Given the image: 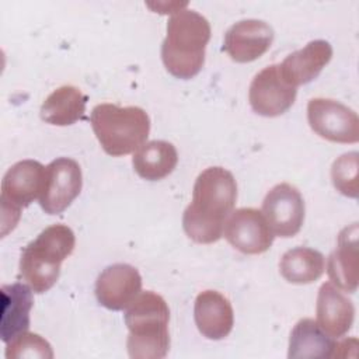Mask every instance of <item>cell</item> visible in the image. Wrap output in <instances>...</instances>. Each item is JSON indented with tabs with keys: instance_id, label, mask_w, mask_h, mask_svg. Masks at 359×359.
<instances>
[{
	"instance_id": "obj_4",
	"label": "cell",
	"mask_w": 359,
	"mask_h": 359,
	"mask_svg": "<svg viewBox=\"0 0 359 359\" xmlns=\"http://www.w3.org/2000/svg\"><path fill=\"white\" fill-rule=\"evenodd\" d=\"M76 237L62 223L46 227L31 241L20 258V276L35 293L48 292L59 279L62 262L73 252Z\"/></svg>"
},
{
	"instance_id": "obj_20",
	"label": "cell",
	"mask_w": 359,
	"mask_h": 359,
	"mask_svg": "<svg viewBox=\"0 0 359 359\" xmlns=\"http://www.w3.org/2000/svg\"><path fill=\"white\" fill-rule=\"evenodd\" d=\"M87 95L74 86H62L53 90L41 105V118L50 125H73L84 116Z\"/></svg>"
},
{
	"instance_id": "obj_7",
	"label": "cell",
	"mask_w": 359,
	"mask_h": 359,
	"mask_svg": "<svg viewBox=\"0 0 359 359\" xmlns=\"http://www.w3.org/2000/svg\"><path fill=\"white\" fill-rule=\"evenodd\" d=\"M310 128L323 139L334 143H356L359 140V118L356 112L332 98H313L307 104Z\"/></svg>"
},
{
	"instance_id": "obj_13",
	"label": "cell",
	"mask_w": 359,
	"mask_h": 359,
	"mask_svg": "<svg viewBox=\"0 0 359 359\" xmlns=\"http://www.w3.org/2000/svg\"><path fill=\"white\" fill-rule=\"evenodd\" d=\"M142 290V276L129 264H112L107 266L95 280V296L108 310L126 309Z\"/></svg>"
},
{
	"instance_id": "obj_24",
	"label": "cell",
	"mask_w": 359,
	"mask_h": 359,
	"mask_svg": "<svg viewBox=\"0 0 359 359\" xmlns=\"http://www.w3.org/2000/svg\"><path fill=\"white\" fill-rule=\"evenodd\" d=\"M6 356L8 359L20 358H53L50 344L38 334L22 332L6 344Z\"/></svg>"
},
{
	"instance_id": "obj_8",
	"label": "cell",
	"mask_w": 359,
	"mask_h": 359,
	"mask_svg": "<svg viewBox=\"0 0 359 359\" xmlns=\"http://www.w3.org/2000/svg\"><path fill=\"white\" fill-rule=\"evenodd\" d=\"M83 174L79 163L70 157H57L45 167L39 205L48 215H59L79 196Z\"/></svg>"
},
{
	"instance_id": "obj_22",
	"label": "cell",
	"mask_w": 359,
	"mask_h": 359,
	"mask_svg": "<svg viewBox=\"0 0 359 359\" xmlns=\"http://www.w3.org/2000/svg\"><path fill=\"white\" fill-rule=\"evenodd\" d=\"M324 269V255L320 251L309 247L290 248L279 261L280 275L285 278V280L294 285H307L316 282L321 278Z\"/></svg>"
},
{
	"instance_id": "obj_2",
	"label": "cell",
	"mask_w": 359,
	"mask_h": 359,
	"mask_svg": "<svg viewBox=\"0 0 359 359\" xmlns=\"http://www.w3.org/2000/svg\"><path fill=\"white\" fill-rule=\"evenodd\" d=\"M210 39L209 21L195 10H177L167 22L161 59L170 74L188 80L203 67L205 49Z\"/></svg>"
},
{
	"instance_id": "obj_5",
	"label": "cell",
	"mask_w": 359,
	"mask_h": 359,
	"mask_svg": "<svg viewBox=\"0 0 359 359\" xmlns=\"http://www.w3.org/2000/svg\"><path fill=\"white\" fill-rule=\"evenodd\" d=\"M90 122L104 151L114 157L135 153L150 133L147 112L133 105L98 104L91 111Z\"/></svg>"
},
{
	"instance_id": "obj_16",
	"label": "cell",
	"mask_w": 359,
	"mask_h": 359,
	"mask_svg": "<svg viewBox=\"0 0 359 359\" xmlns=\"http://www.w3.org/2000/svg\"><path fill=\"white\" fill-rule=\"evenodd\" d=\"M332 57V46L328 41H310L304 48L287 55L279 65L282 77L297 88V86L313 81Z\"/></svg>"
},
{
	"instance_id": "obj_21",
	"label": "cell",
	"mask_w": 359,
	"mask_h": 359,
	"mask_svg": "<svg viewBox=\"0 0 359 359\" xmlns=\"http://www.w3.org/2000/svg\"><path fill=\"white\" fill-rule=\"evenodd\" d=\"M337 342L328 337L313 318H302L293 327L289 337L287 358H331Z\"/></svg>"
},
{
	"instance_id": "obj_12",
	"label": "cell",
	"mask_w": 359,
	"mask_h": 359,
	"mask_svg": "<svg viewBox=\"0 0 359 359\" xmlns=\"http://www.w3.org/2000/svg\"><path fill=\"white\" fill-rule=\"evenodd\" d=\"M272 27L257 18L234 22L224 34L223 50L237 63H248L261 57L272 45Z\"/></svg>"
},
{
	"instance_id": "obj_17",
	"label": "cell",
	"mask_w": 359,
	"mask_h": 359,
	"mask_svg": "<svg viewBox=\"0 0 359 359\" xmlns=\"http://www.w3.org/2000/svg\"><path fill=\"white\" fill-rule=\"evenodd\" d=\"M1 313H0V337L4 344L10 342L29 328V311L34 304L32 289L29 285L15 282L3 285Z\"/></svg>"
},
{
	"instance_id": "obj_3",
	"label": "cell",
	"mask_w": 359,
	"mask_h": 359,
	"mask_svg": "<svg viewBox=\"0 0 359 359\" xmlns=\"http://www.w3.org/2000/svg\"><path fill=\"white\" fill-rule=\"evenodd\" d=\"M168 321L170 309L165 300L151 290L140 292L125 311L129 356L135 359L165 358L170 349Z\"/></svg>"
},
{
	"instance_id": "obj_15",
	"label": "cell",
	"mask_w": 359,
	"mask_h": 359,
	"mask_svg": "<svg viewBox=\"0 0 359 359\" xmlns=\"http://www.w3.org/2000/svg\"><path fill=\"white\" fill-rule=\"evenodd\" d=\"M194 317L199 332L213 341L226 338L234 324L230 300L216 290H203L196 296Z\"/></svg>"
},
{
	"instance_id": "obj_19",
	"label": "cell",
	"mask_w": 359,
	"mask_h": 359,
	"mask_svg": "<svg viewBox=\"0 0 359 359\" xmlns=\"http://www.w3.org/2000/svg\"><path fill=\"white\" fill-rule=\"evenodd\" d=\"M178 163V153L167 140H150L143 143L132 157V164L139 177L147 181H158L170 175Z\"/></svg>"
},
{
	"instance_id": "obj_6",
	"label": "cell",
	"mask_w": 359,
	"mask_h": 359,
	"mask_svg": "<svg viewBox=\"0 0 359 359\" xmlns=\"http://www.w3.org/2000/svg\"><path fill=\"white\" fill-rule=\"evenodd\" d=\"M45 181V167L36 160L13 164L1 180V236L11 231L20 220L21 209L39 198Z\"/></svg>"
},
{
	"instance_id": "obj_18",
	"label": "cell",
	"mask_w": 359,
	"mask_h": 359,
	"mask_svg": "<svg viewBox=\"0 0 359 359\" xmlns=\"http://www.w3.org/2000/svg\"><path fill=\"white\" fill-rule=\"evenodd\" d=\"M358 223L342 229L337 247L327 262V272L332 283L348 293L358 289Z\"/></svg>"
},
{
	"instance_id": "obj_23",
	"label": "cell",
	"mask_w": 359,
	"mask_h": 359,
	"mask_svg": "<svg viewBox=\"0 0 359 359\" xmlns=\"http://www.w3.org/2000/svg\"><path fill=\"white\" fill-rule=\"evenodd\" d=\"M335 189L348 198H358V151L339 156L331 167Z\"/></svg>"
},
{
	"instance_id": "obj_9",
	"label": "cell",
	"mask_w": 359,
	"mask_h": 359,
	"mask_svg": "<svg viewBox=\"0 0 359 359\" xmlns=\"http://www.w3.org/2000/svg\"><path fill=\"white\" fill-rule=\"evenodd\" d=\"M304 199L300 191L287 182L271 188L262 202L265 216L275 236L289 238L296 236L304 223Z\"/></svg>"
},
{
	"instance_id": "obj_14",
	"label": "cell",
	"mask_w": 359,
	"mask_h": 359,
	"mask_svg": "<svg viewBox=\"0 0 359 359\" xmlns=\"http://www.w3.org/2000/svg\"><path fill=\"white\" fill-rule=\"evenodd\" d=\"M317 324L331 338L344 337L353 324L355 307L339 287L325 282L318 289L316 304Z\"/></svg>"
},
{
	"instance_id": "obj_11",
	"label": "cell",
	"mask_w": 359,
	"mask_h": 359,
	"mask_svg": "<svg viewBox=\"0 0 359 359\" xmlns=\"http://www.w3.org/2000/svg\"><path fill=\"white\" fill-rule=\"evenodd\" d=\"M296 94L297 88L282 77L279 65H271L252 79L248 101L254 112L272 118L285 114L294 104Z\"/></svg>"
},
{
	"instance_id": "obj_1",
	"label": "cell",
	"mask_w": 359,
	"mask_h": 359,
	"mask_svg": "<svg viewBox=\"0 0 359 359\" xmlns=\"http://www.w3.org/2000/svg\"><path fill=\"white\" fill-rule=\"evenodd\" d=\"M237 201L234 175L223 167L203 170L192 191V201L182 215L187 236L199 244H212L223 236L227 217Z\"/></svg>"
},
{
	"instance_id": "obj_10",
	"label": "cell",
	"mask_w": 359,
	"mask_h": 359,
	"mask_svg": "<svg viewBox=\"0 0 359 359\" xmlns=\"http://www.w3.org/2000/svg\"><path fill=\"white\" fill-rule=\"evenodd\" d=\"M223 236L236 250L248 255L268 251L275 238L262 212L254 208L233 210L226 220Z\"/></svg>"
}]
</instances>
